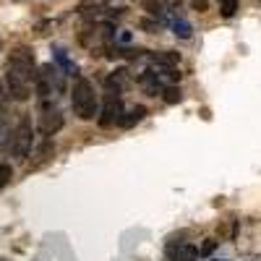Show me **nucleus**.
Listing matches in <instances>:
<instances>
[{
    "instance_id": "1",
    "label": "nucleus",
    "mask_w": 261,
    "mask_h": 261,
    "mask_svg": "<svg viewBox=\"0 0 261 261\" xmlns=\"http://www.w3.org/2000/svg\"><path fill=\"white\" fill-rule=\"evenodd\" d=\"M71 107L81 120H92L97 115V92L89 79H84V76L76 79L73 92H71Z\"/></svg>"
},
{
    "instance_id": "2",
    "label": "nucleus",
    "mask_w": 261,
    "mask_h": 261,
    "mask_svg": "<svg viewBox=\"0 0 261 261\" xmlns=\"http://www.w3.org/2000/svg\"><path fill=\"white\" fill-rule=\"evenodd\" d=\"M32 141H34V128H32V118L29 115H21L16 128H13V134H11V151H13V157L18 160H24L29 151H32Z\"/></svg>"
},
{
    "instance_id": "3",
    "label": "nucleus",
    "mask_w": 261,
    "mask_h": 261,
    "mask_svg": "<svg viewBox=\"0 0 261 261\" xmlns=\"http://www.w3.org/2000/svg\"><path fill=\"white\" fill-rule=\"evenodd\" d=\"M8 73H16L21 79H27V81H34L37 73H34V55L29 47H16L8 58Z\"/></svg>"
},
{
    "instance_id": "4",
    "label": "nucleus",
    "mask_w": 261,
    "mask_h": 261,
    "mask_svg": "<svg viewBox=\"0 0 261 261\" xmlns=\"http://www.w3.org/2000/svg\"><path fill=\"white\" fill-rule=\"evenodd\" d=\"M120 118H123V99H120V92H107V94H105L102 115H99V125H102V128H110L113 123H120Z\"/></svg>"
},
{
    "instance_id": "5",
    "label": "nucleus",
    "mask_w": 261,
    "mask_h": 261,
    "mask_svg": "<svg viewBox=\"0 0 261 261\" xmlns=\"http://www.w3.org/2000/svg\"><path fill=\"white\" fill-rule=\"evenodd\" d=\"M6 84H8L11 99H16V102H27V99H29V94H32V81H27V79H21V76L6 71Z\"/></svg>"
},
{
    "instance_id": "6",
    "label": "nucleus",
    "mask_w": 261,
    "mask_h": 261,
    "mask_svg": "<svg viewBox=\"0 0 261 261\" xmlns=\"http://www.w3.org/2000/svg\"><path fill=\"white\" fill-rule=\"evenodd\" d=\"M60 128H63L60 110H45V113H42V118H39V134L42 136H55Z\"/></svg>"
},
{
    "instance_id": "7",
    "label": "nucleus",
    "mask_w": 261,
    "mask_h": 261,
    "mask_svg": "<svg viewBox=\"0 0 261 261\" xmlns=\"http://www.w3.org/2000/svg\"><path fill=\"white\" fill-rule=\"evenodd\" d=\"M149 60H151V65H160V68H165V71H172V68L180 63V55L165 50V53H151Z\"/></svg>"
},
{
    "instance_id": "8",
    "label": "nucleus",
    "mask_w": 261,
    "mask_h": 261,
    "mask_svg": "<svg viewBox=\"0 0 261 261\" xmlns=\"http://www.w3.org/2000/svg\"><path fill=\"white\" fill-rule=\"evenodd\" d=\"M53 154H55V144L47 139L45 144H39V146H37V151H34V162L29 165V170H37V167H42L45 162H50Z\"/></svg>"
},
{
    "instance_id": "9",
    "label": "nucleus",
    "mask_w": 261,
    "mask_h": 261,
    "mask_svg": "<svg viewBox=\"0 0 261 261\" xmlns=\"http://www.w3.org/2000/svg\"><path fill=\"white\" fill-rule=\"evenodd\" d=\"M139 84H141V89H144L146 94H151V97H157V94H162V84H160L157 73H151V71L141 73V76H139Z\"/></svg>"
},
{
    "instance_id": "10",
    "label": "nucleus",
    "mask_w": 261,
    "mask_h": 261,
    "mask_svg": "<svg viewBox=\"0 0 261 261\" xmlns=\"http://www.w3.org/2000/svg\"><path fill=\"white\" fill-rule=\"evenodd\" d=\"M144 115H146V107H144V105H136V107H130L128 113H123V118H120L118 125H123V128H134L136 123L144 120Z\"/></svg>"
},
{
    "instance_id": "11",
    "label": "nucleus",
    "mask_w": 261,
    "mask_h": 261,
    "mask_svg": "<svg viewBox=\"0 0 261 261\" xmlns=\"http://www.w3.org/2000/svg\"><path fill=\"white\" fill-rule=\"evenodd\" d=\"M128 71H115V73H110V76H107V92H120V89H125V86H128Z\"/></svg>"
},
{
    "instance_id": "12",
    "label": "nucleus",
    "mask_w": 261,
    "mask_h": 261,
    "mask_svg": "<svg viewBox=\"0 0 261 261\" xmlns=\"http://www.w3.org/2000/svg\"><path fill=\"white\" fill-rule=\"evenodd\" d=\"M144 3V8L154 16V18H160V21H165V11H162V0H141Z\"/></svg>"
},
{
    "instance_id": "13",
    "label": "nucleus",
    "mask_w": 261,
    "mask_h": 261,
    "mask_svg": "<svg viewBox=\"0 0 261 261\" xmlns=\"http://www.w3.org/2000/svg\"><path fill=\"white\" fill-rule=\"evenodd\" d=\"M178 261H199V248L180 246V248H178Z\"/></svg>"
},
{
    "instance_id": "14",
    "label": "nucleus",
    "mask_w": 261,
    "mask_h": 261,
    "mask_svg": "<svg viewBox=\"0 0 261 261\" xmlns=\"http://www.w3.org/2000/svg\"><path fill=\"white\" fill-rule=\"evenodd\" d=\"M162 99H165L167 105H175V102L183 99V94H180L178 86H167V89H162Z\"/></svg>"
},
{
    "instance_id": "15",
    "label": "nucleus",
    "mask_w": 261,
    "mask_h": 261,
    "mask_svg": "<svg viewBox=\"0 0 261 261\" xmlns=\"http://www.w3.org/2000/svg\"><path fill=\"white\" fill-rule=\"evenodd\" d=\"M172 29H175V34H178L180 39H188V37H191V24H188V21H183V18H175Z\"/></svg>"
},
{
    "instance_id": "16",
    "label": "nucleus",
    "mask_w": 261,
    "mask_h": 261,
    "mask_svg": "<svg viewBox=\"0 0 261 261\" xmlns=\"http://www.w3.org/2000/svg\"><path fill=\"white\" fill-rule=\"evenodd\" d=\"M235 11H238V0H222V3H220V13L225 18H232Z\"/></svg>"
},
{
    "instance_id": "17",
    "label": "nucleus",
    "mask_w": 261,
    "mask_h": 261,
    "mask_svg": "<svg viewBox=\"0 0 261 261\" xmlns=\"http://www.w3.org/2000/svg\"><path fill=\"white\" fill-rule=\"evenodd\" d=\"M13 178V170H11V165H0V188H3L8 180Z\"/></svg>"
},
{
    "instance_id": "18",
    "label": "nucleus",
    "mask_w": 261,
    "mask_h": 261,
    "mask_svg": "<svg viewBox=\"0 0 261 261\" xmlns=\"http://www.w3.org/2000/svg\"><path fill=\"white\" fill-rule=\"evenodd\" d=\"M206 6H209V0H191V8H193V11H199V13H204Z\"/></svg>"
},
{
    "instance_id": "19",
    "label": "nucleus",
    "mask_w": 261,
    "mask_h": 261,
    "mask_svg": "<svg viewBox=\"0 0 261 261\" xmlns=\"http://www.w3.org/2000/svg\"><path fill=\"white\" fill-rule=\"evenodd\" d=\"M6 136H8V125H6V118H3V113H0V144L6 141Z\"/></svg>"
},
{
    "instance_id": "20",
    "label": "nucleus",
    "mask_w": 261,
    "mask_h": 261,
    "mask_svg": "<svg viewBox=\"0 0 261 261\" xmlns=\"http://www.w3.org/2000/svg\"><path fill=\"white\" fill-rule=\"evenodd\" d=\"M214 248H217V241H206V243L201 246V256H209Z\"/></svg>"
},
{
    "instance_id": "21",
    "label": "nucleus",
    "mask_w": 261,
    "mask_h": 261,
    "mask_svg": "<svg viewBox=\"0 0 261 261\" xmlns=\"http://www.w3.org/2000/svg\"><path fill=\"white\" fill-rule=\"evenodd\" d=\"M162 3H167L172 11H180V6H183V0H162Z\"/></svg>"
},
{
    "instance_id": "22",
    "label": "nucleus",
    "mask_w": 261,
    "mask_h": 261,
    "mask_svg": "<svg viewBox=\"0 0 261 261\" xmlns=\"http://www.w3.org/2000/svg\"><path fill=\"white\" fill-rule=\"evenodd\" d=\"M217 3H222V0H217Z\"/></svg>"
},
{
    "instance_id": "23",
    "label": "nucleus",
    "mask_w": 261,
    "mask_h": 261,
    "mask_svg": "<svg viewBox=\"0 0 261 261\" xmlns=\"http://www.w3.org/2000/svg\"><path fill=\"white\" fill-rule=\"evenodd\" d=\"M0 261H6V258H0Z\"/></svg>"
},
{
    "instance_id": "24",
    "label": "nucleus",
    "mask_w": 261,
    "mask_h": 261,
    "mask_svg": "<svg viewBox=\"0 0 261 261\" xmlns=\"http://www.w3.org/2000/svg\"><path fill=\"white\" fill-rule=\"evenodd\" d=\"M258 3H261V0H258Z\"/></svg>"
}]
</instances>
